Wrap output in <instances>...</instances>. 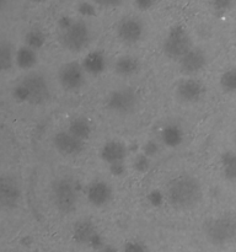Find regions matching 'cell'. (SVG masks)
Wrapping results in <instances>:
<instances>
[{"label":"cell","instance_id":"cell-1","mask_svg":"<svg viewBox=\"0 0 236 252\" xmlns=\"http://www.w3.org/2000/svg\"><path fill=\"white\" fill-rule=\"evenodd\" d=\"M203 197L202 186L196 177L179 175L172 179L166 187L167 202L174 208L186 211L198 206Z\"/></svg>","mask_w":236,"mask_h":252},{"label":"cell","instance_id":"cell-2","mask_svg":"<svg viewBox=\"0 0 236 252\" xmlns=\"http://www.w3.org/2000/svg\"><path fill=\"white\" fill-rule=\"evenodd\" d=\"M14 96L17 101L31 105H42L51 96L48 83L39 73H30L15 86Z\"/></svg>","mask_w":236,"mask_h":252},{"label":"cell","instance_id":"cell-3","mask_svg":"<svg viewBox=\"0 0 236 252\" xmlns=\"http://www.w3.org/2000/svg\"><path fill=\"white\" fill-rule=\"evenodd\" d=\"M203 233L206 240L215 246H223L233 241L236 236V216L224 213L209 218L203 224Z\"/></svg>","mask_w":236,"mask_h":252},{"label":"cell","instance_id":"cell-4","mask_svg":"<svg viewBox=\"0 0 236 252\" xmlns=\"http://www.w3.org/2000/svg\"><path fill=\"white\" fill-rule=\"evenodd\" d=\"M51 197L53 206L61 214H70L79 202L78 187L70 177H60L52 182Z\"/></svg>","mask_w":236,"mask_h":252},{"label":"cell","instance_id":"cell-5","mask_svg":"<svg viewBox=\"0 0 236 252\" xmlns=\"http://www.w3.org/2000/svg\"><path fill=\"white\" fill-rule=\"evenodd\" d=\"M90 29L83 20H68L61 26L60 42L70 52H80L90 42Z\"/></svg>","mask_w":236,"mask_h":252},{"label":"cell","instance_id":"cell-6","mask_svg":"<svg viewBox=\"0 0 236 252\" xmlns=\"http://www.w3.org/2000/svg\"><path fill=\"white\" fill-rule=\"evenodd\" d=\"M192 39L184 27L176 25L169 31L162 43L164 54L171 61H179L192 48Z\"/></svg>","mask_w":236,"mask_h":252},{"label":"cell","instance_id":"cell-7","mask_svg":"<svg viewBox=\"0 0 236 252\" xmlns=\"http://www.w3.org/2000/svg\"><path fill=\"white\" fill-rule=\"evenodd\" d=\"M139 103V97L134 89L132 88H120L112 91L107 96L106 100V107L117 115H129Z\"/></svg>","mask_w":236,"mask_h":252},{"label":"cell","instance_id":"cell-8","mask_svg":"<svg viewBox=\"0 0 236 252\" xmlns=\"http://www.w3.org/2000/svg\"><path fill=\"white\" fill-rule=\"evenodd\" d=\"M58 81L66 91L79 90L85 81V70L78 62L63 64L58 71Z\"/></svg>","mask_w":236,"mask_h":252},{"label":"cell","instance_id":"cell-9","mask_svg":"<svg viewBox=\"0 0 236 252\" xmlns=\"http://www.w3.org/2000/svg\"><path fill=\"white\" fill-rule=\"evenodd\" d=\"M144 33V24L135 16L123 17L117 25V37L124 44H134Z\"/></svg>","mask_w":236,"mask_h":252},{"label":"cell","instance_id":"cell-10","mask_svg":"<svg viewBox=\"0 0 236 252\" xmlns=\"http://www.w3.org/2000/svg\"><path fill=\"white\" fill-rule=\"evenodd\" d=\"M21 198V189L15 177L0 176V209H10L17 206Z\"/></svg>","mask_w":236,"mask_h":252},{"label":"cell","instance_id":"cell-11","mask_svg":"<svg viewBox=\"0 0 236 252\" xmlns=\"http://www.w3.org/2000/svg\"><path fill=\"white\" fill-rule=\"evenodd\" d=\"M179 69L184 75H196L204 69L206 64V54L198 47H192L178 61Z\"/></svg>","mask_w":236,"mask_h":252},{"label":"cell","instance_id":"cell-12","mask_svg":"<svg viewBox=\"0 0 236 252\" xmlns=\"http://www.w3.org/2000/svg\"><path fill=\"white\" fill-rule=\"evenodd\" d=\"M53 144L59 153L66 155V157L79 155L85 148V142L76 138L68 130H61V132L56 133L53 138Z\"/></svg>","mask_w":236,"mask_h":252},{"label":"cell","instance_id":"cell-13","mask_svg":"<svg viewBox=\"0 0 236 252\" xmlns=\"http://www.w3.org/2000/svg\"><path fill=\"white\" fill-rule=\"evenodd\" d=\"M204 85L198 79L187 78L179 81L176 86V96L179 101L193 103L201 100L204 95Z\"/></svg>","mask_w":236,"mask_h":252},{"label":"cell","instance_id":"cell-14","mask_svg":"<svg viewBox=\"0 0 236 252\" xmlns=\"http://www.w3.org/2000/svg\"><path fill=\"white\" fill-rule=\"evenodd\" d=\"M112 189L105 181H93L88 187V201L95 207H103L112 199Z\"/></svg>","mask_w":236,"mask_h":252},{"label":"cell","instance_id":"cell-15","mask_svg":"<svg viewBox=\"0 0 236 252\" xmlns=\"http://www.w3.org/2000/svg\"><path fill=\"white\" fill-rule=\"evenodd\" d=\"M127 157V148L123 143L116 142H108L103 145L102 150H101V158L105 162L111 165L122 164L123 160Z\"/></svg>","mask_w":236,"mask_h":252},{"label":"cell","instance_id":"cell-16","mask_svg":"<svg viewBox=\"0 0 236 252\" xmlns=\"http://www.w3.org/2000/svg\"><path fill=\"white\" fill-rule=\"evenodd\" d=\"M73 238L78 244H96L97 235H96V229L92 221L88 219L76 221L73 229Z\"/></svg>","mask_w":236,"mask_h":252},{"label":"cell","instance_id":"cell-17","mask_svg":"<svg viewBox=\"0 0 236 252\" xmlns=\"http://www.w3.org/2000/svg\"><path fill=\"white\" fill-rule=\"evenodd\" d=\"M140 68V63L135 57L133 56H122L115 62V73L120 76H132L138 73Z\"/></svg>","mask_w":236,"mask_h":252},{"label":"cell","instance_id":"cell-18","mask_svg":"<svg viewBox=\"0 0 236 252\" xmlns=\"http://www.w3.org/2000/svg\"><path fill=\"white\" fill-rule=\"evenodd\" d=\"M83 68L86 73L97 75L102 73L106 68V58L101 52H91L85 57L83 62Z\"/></svg>","mask_w":236,"mask_h":252},{"label":"cell","instance_id":"cell-19","mask_svg":"<svg viewBox=\"0 0 236 252\" xmlns=\"http://www.w3.org/2000/svg\"><path fill=\"white\" fill-rule=\"evenodd\" d=\"M161 140L166 147L176 148L183 140V132L177 125H167L161 130Z\"/></svg>","mask_w":236,"mask_h":252},{"label":"cell","instance_id":"cell-20","mask_svg":"<svg viewBox=\"0 0 236 252\" xmlns=\"http://www.w3.org/2000/svg\"><path fill=\"white\" fill-rule=\"evenodd\" d=\"M68 132L71 133L73 135H75V137L79 138V139L85 142L91 134V126L85 118L76 117L69 123Z\"/></svg>","mask_w":236,"mask_h":252},{"label":"cell","instance_id":"cell-21","mask_svg":"<svg viewBox=\"0 0 236 252\" xmlns=\"http://www.w3.org/2000/svg\"><path fill=\"white\" fill-rule=\"evenodd\" d=\"M15 62L17 66L21 69H30L36 64L37 54L36 51L29 48V47H21L19 51L15 53Z\"/></svg>","mask_w":236,"mask_h":252},{"label":"cell","instance_id":"cell-22","mask_svg":"<svg viewBox=\"0 0 236 252\" xmlns=\"http://www.w3.org/2000/svg\"><path fill=\"white\" fill-rule=\"evenodd\" d=\"M221 171L230 182H236V153L229 152L221 157Z\"/></svg>","mask_w":236,"mask_h":252},{"label":"cell","instance_id":"cell-23","mask_svg":"<svg viewBox=\"0 0 236 252\" xmlns=\"http://www.w3.org/2000/svg\"><path fill=\"white\" fill-rule=\"evenodd\" d=\"M15 61V53L11 44L0 42V71L9 70Z\"/></svg>","mask_w":236,"mask_h":252},{"label":"cell","instance_id":"cell-24","mask_svg":"<svg viewBox=\"0 0 236 252\" xmlns=\"http://www.w3.org/2000/svg\"><path fill=\"white\" fill-rule=\"evenodd\" d=\"M220 86L225 93H236V68L224 71L220 76Z\"/></svg>","mask_w":236,"mask_h":252},{"label":"cell","instance_id":"cell-25","mask_svg":"<svg viewBox=\"0 0 236 252\" xmlns=\"http://www.w3.org/2000/svg\"><path fill=\"white\" fill-rule=\"evenodd\" d=\"M44 41H46V37H44L43 32L39 31V30H32L25 37L26 47L33 49V51H37V49L41 48L44 44Z\"/></svg>","mask_w":236,"mask_h":252},{"label":"cell","instance_id":"cell-26","mask_svg":"<svg viewBox=\"0 0 236 252\" xmlns=\"http://www.w3.org/2000/svg\"><path fill=\"white\" fill-rule=\"evenodd\" d=\"M209 1H210L211 7L216 12H226L230 9H233L236 0H209Z\"/></svg>","mask_w":236,"mask_h":252},{"label":"cell","instance_id":"cell-27","mask_svg":"<svg viewBox=\"0 0 236 252\" xmlns=\"http://www.w3.org/2000/svg\"><path fill=\"white\" fill-rule=\"evenodd\" d=\"M134 167L138 171H145L149 169V159L147 155H137L134 159Z\"/></svg>","mask_w":236,"mask_h":252},{"label":"cell","instance_id":"cell-28","mask_svg":"<svg viewBox=\"0 0 236 252\" xmlns=\"http://www.w3.org/2000/svg\"><path fill=\"white\" fill-rule=\"evenodd\" d=\"M124 252H147V248L142 243L130 241V243L125 244Z\"/></svg>","mask_w":236,"mask_h":252},{"label":"cell","instance_id":"cell-29","mask_svg":"<svg viewBox=\"0 0 236 252\" xmlns=\"http://www.w3.org/2000/svg\"><path fill=\"white\" fill-rule=\"evenodd\" d=\"M96 4L103 7H116L123 2V0H95Z\"/></svg>","mask_w":236,"mask_h":252},{"label":"cell","instance_id":"cell-30","mask_svg":"<svg viewBox=\"0 0 236 252\" xmlns=\"http://www.w3.org/2000/svg\"><path fill=\"white\" fill-rule=\"evenodd\" d=\"M134 4L139 10H148L155 4V0H134Z\"/></svg>","mask_w":236,"mask_h":252},{"label":"cell","instance_id":"cell-31","mask_svg":"<svg viewBox=\"0 0 236 252\" xmlns=\"http://www.w3.org/2000/svg\"><path fill=\"white\" fill-rule=\"evenodd\" d=\"M145 147H147L145 148V155H147V157H151V155H154L155 153L157 152V147L154 143H148Z\"/></svg>","mask_w":236,"mask_h":252},{"label":"cell","instance_id":"cell-32","mask_svg":"<svg viewBox=\"0 0 236 252\" xmlns=\"http://www.w3.org/2000/svg\"><path fill=\"white\" fill-rule=\"evenodd\" d=\"M100 252H119V251H118L116 248H113V246H106V248H103Z\"/></svg>","mask_w":236,"mask_h":252},{"label":"cell","instance_id":"cell-33","mask_svg":"<svg viewBox=\"0 0 236 252\" xmlns=\"http://www.w3.org/2000/svg\"><path fill=\"white\" fill-rule=\"evenodd\" d=\"M7 2H9V0H0V11H2L6 7Z\"/></svg>","mask_w":236,"mask_h":252},{"label":"cell","instance_id":"cell-34","mask_svg":"<svg viewBox=\"0 0 236 252\" xmlns=\"http://www.w3.org/2000/svg\"><path fill=\"white\" fill-rule=\"evenodd\" d=\"M234 241H235V244H236V236H235V239H234Z\"/></svg>","mask_w":236,"mask_h":252}]
</instances>
